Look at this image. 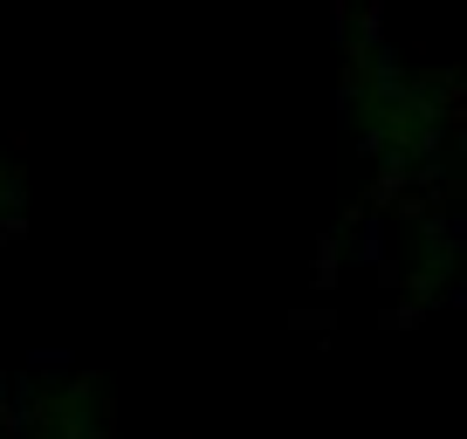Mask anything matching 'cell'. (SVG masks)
Wrapping results in <instances>:
<instances>
[{
    "instance_id": "obj_1",
    "label": "cell",
    "mask_w": 467,
    "mask_h": 439,
    "mask_svg": "<svg viewBox=\"0 0 467 439\" xmlns=\"http://www.w3.org/2000/svg\"><path fill=\"white\" fill-rule=\"evenodd\" d=\"M0 439H124V433L103 419V405L83 392V384L42 392L28 405V398H15L7 378H0Z\"/></svg>"
},
{
    "instance_id": "obj_2",
    "label": "cell",
    "mask_w": 467,
    "mask_h": 439,
    "mask_svg": "<svg viewBox=\"0 0 467 439\" xmlns=\"http://www.w3.org/2000/svg\"><path fill=\"white\" fill-rule=\"evenodd\" d=\"M15 213H21V192L7 179V165H0V227H15Z\"/></svg>"
}]
</instances>
